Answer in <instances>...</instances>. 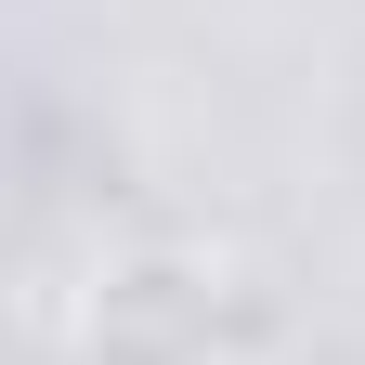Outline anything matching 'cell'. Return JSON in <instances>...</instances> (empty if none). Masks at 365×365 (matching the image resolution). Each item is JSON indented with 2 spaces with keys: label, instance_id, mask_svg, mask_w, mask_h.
<instances>
[{
  "label": "cell",
  "instance_id": "cell-1",
  "mask_svg": "<svg viewBox=\"0 0 365 365\" xmlns=\"http://www.w3.org/2000/svg\"><path fill=\"white\" fill-rule=\"evenodd\" d=\"M53 365H222L209 339H170V327H130V313H78V339Z\"/></svg>",
  "mask_w": 365,
  "mask_h": 365
}]
</instances>
